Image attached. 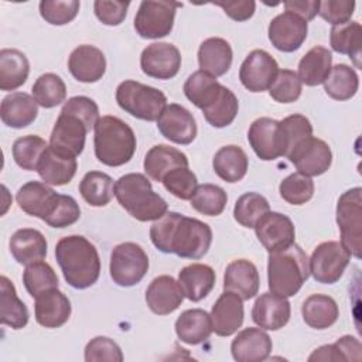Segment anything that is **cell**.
Instances as JSON below:
<instances>
[{"instance_id":"1","label":"cell","mask_w":362,"mask_h":362,"mask_svg":"<svg viewBox=\"0 0 362 362\" xmlns=\"http://www.w3.org/2000/svg\"><path fill=\"white\" fill-rule=\"evenodd\" d=\"M150 239L163 253H175L184 259H201L211 247L212 229L197 218L167 211L151 225Z\"/></svg>"},{"instance_id":"2","label":"cell","mask_w":362,"mask_h":362,"mask_svg":"<svg viewBox=\"0 0 362 362\" xmlns=\"http://www.w3.org/2000/svg\"><path fill=\"white\" fill-rule=\"evenodd\" d=\"M55 257L65 281L78 290L93 286L100 274V259L93 243L81 235L61 238L55 245Z\"/></svg>"},{"instance_id":"3","label":"cell","mask_w":362,"mask_h":362,"mask_svg":"<svg viewBox=\"0 0 362 362\" xmlns=\"http://www.w3.org/2000/svg\"><path fill=\"white\" fill-rule=\"evenodd\" d=\"M115 197L134 219L140 222L157 221L167 211L164 198L154 192L150 180L140 173H129L115 182Z\"/></svg>"},{"instance_id":"4","label":"cell","mask_w":362,"mask_h":362,"mask_svg":"<svg viewBox=\"0 0 362 362\" xmlns=\"http://www.w3.org/2000/svg\"><path fill=\"white\" fill-rule=\"evenodd\" d=\"M308 277V256L296 242L286 249L269 253L267 284L272 293L291 297L298 293Z\"/></svg>"},{"instance_id":"5","label":"cell","mask_w":362,"mask_h":362,"mask_svg":"<svg viewBox=\"0 0 362 362\" xmlns=\"http://www.w3.org/2000/svg\"><path fill=\"white\" fill-rule=\"evenodd\" d=\"M95 156L109 167L129 163L136 151V136L133 129L116 116H102L95 124Z\"/></svg>"},{"instance_id":"6","label":"cell","mask_w":362,"mask_h":362,"mask_svg":"<svg viewBox=\"0 0 362 362\" xmlns=\"http://www.w3.org/2000/svg\"><path fill=\"white\" fill-rule=\"evenodd\" d=\"M116 102L133 117L154 122L165 109L167 96L157 88L129 79L119 83Z\"/></svg>"},{"instance_id":"7","label":"cell","mask_w":362,"mask_h":362,"mask_svg":"<svg viewBox=\"0 0 362 362\" xmlns=\"http://www.w3.org/2000/svg\"><path fill=\"white\" fill-rule=\"evenodd\" d=\"M362 188L345 191L337 204V223L341 232V243L351 256L361 257L362 246Z\"/></svg>"},{"instance_id":"8","label":"cell","mask_w":362,"mask_h":362,"mask_svg":"<svg viewBox=\"0 0 362 362\" xmlns=\"http://www.w3.org/2000/svg\"><path fill=\"white\" fill-rule=\"evenodd\" d=\"M148 270V256L134 242H124L113 247L109 272L112 280L120 287H132L141 281Z\"/></svg>"},{"instance_id":"9","label":"cell","mask_w":362,"mask_h":362,"mask_svg":"<svg viewBox=\"0 0 362 362\" xmlns=\"http://www.w3.org/2000/svg\"><path fill=\"white\" fill-rule=\"evenodd\" d=\"M180 3L165 0H144L134 17V30L141 38L157 40L168 35L174 25Z\"/></svg>"},{"instance_id":"10","label":"cell","mask_w":362,"mask_h":362,"mask_svg":"<svg viewBox=\"0 0 362 362\" xmlns=\"http://www.w3.org/2000/svg\"><path fill=\"white\" fill-rule=\"evenodd\" d=\"M349 260L351 253L341 242H322L313 250L308 259L310 274L318 283L334 284L342 277Z\"/></svg>"},{"instance_id":"11","label":"cell","mask_w":362,"mask_h":362,"mask_svg":"<svg viewBox=\"0 0 362 362\" xmlns=\"http://www.w3.org/2000/svg\"><path fill=\"white\" fill-rule=\"evenodd\" d=\"M88 132V124L79 116L61 109L49 136V146L62 154L78 157L83 151Z\"/></svg>"},{"instance_id":"12","label":"cell","mask_w":362,"mask_h":362,"mask_svg":"<svg viewBox=\"0 0 362 362\" xmlns=\"http://www.w3.org/2000/svg\"><path fill=\"white\" fill-rule=\"evenodd\" d=\"M247 140L256 156L263 161H272L286 154L280 122L272 117L256 119L249 127Z\"/></svg>"},{"instance_id":"13","label":"cell","mask_w":362,"mask_h":362,"mask_svg":"<svg viewBox=\"0 0 362 362\" xmlns=\"http://www.w3.org/2000/svg\"><path fill=\"white\" fill-rule=\"evenodd\" d=\"M287 158L294 164L297 173L315 177L324 174L331 167L332 153L324 140L310 136L298 143Z\"/></svg>"},{"instance_id":"14","label":"cell","mask_w":362,"mask_h":362,"mask_svg":"<svg viewBox=\"0 0 362 362\" xmlns=\"http://www.w3.org/2000/svg\"><path fill=\"white\" fill-rule=\"evenodd\" d=\"M279 72L277 61L264 49H253L239 68V79L250 92H263L270 88Z\"/></svg>"},{"instance_id":"15","label":"cell","mask_w":362,"mask_h":362,"mask_svg":"<svg viewBox=\"0 0 362 362\" xmlns=\"http://www.w3.org/2000/svg\"><path fill=\"white\" fill-rule=\"evenodd\" d=\"M141 71L156 79H171L181 68L180 49L170 42H153L140 55Z\"/></svg>"},{"instance_id":"16","label":"cell","mask_w":362,"mask_h":362,"mask_svg":"<svg viewBox=\"0 0 362 362\" xmlns=\"http://www.w3.org/2000/svg\"><path fill=\"white\" fill-rule=\"evenodd\" d=\"M307 21L294 13L284 11L276 16L269 24V40L272 45L283 52L298 49L307 38Z\"/></svg>"},{"instance_id":"17","label":"cell","mask_w":362,"mask_h":362,"mask_svg":"<svg viewBox=\"0 0 362 362\" xmlns=\"http://www.w3.org/2000/svg\"><path fill=\"white\" fill-rule=\"evenodd\" d=\"M61 194H57L45 182L28 181L18 188L16 201L21 211L47 222L54 214Z\"/></svg>"},{"instance_id":"18","label":"cell","mask_w":362,"mask_h":362,"mask_svg":"<svg viewBox=\"0 0 362 362\" xmlns=\"http://www.w3.org/2000/svg\"><path fill=\"white\" fill-rule=\"evenodd\" d=\"M259 242L270 253L281 250L294 243L296 229L291 219L280 212L269 211L255 225Z\"/></svg>"},{"instance_id":"19","label":"cell","mask_w":362,"mask_h":362,"mask_svg":"<svg viewBox=\"0 0 362 362\" xmlns=\"http://www.w3.org/2000/svg\"><path fill=\"white\" fill-rule=\"evenodd\" d=\"M160 133L175 144H189L197 137V122L192 113L178 103L165 106L157 119Z\"/></svg>"},{"instance_id":"20","label":"cell","mask_w":362,"mask_h":362,"mask_svg":"<svg viewBox=\"0 0 362 362\" xmlns=\"http://www.w3.org/2000/svg\"><path fill=\"white\" fill-rule=\"evenodd\" d=\"M212 332L219 337L235 334L243 324V300L230 291H223L211 310Z\"/></svg>"},{"instance_id":"21","label":"cell","mask_w":362,"mask_h":362,"mask_svg":"<svg viewBox=\"0 0 362 362\" xmlns=\"http://www.w3.org/2000/svg\"><path fill=\"white\" fill-rule=\"evenodd\" d=\"M291 314V307L287 297L274 294V293H263L260 294L252 308V320L253 322L270 331H277L283 328Z\"/></svg>"},{"instance_id":"22","label":"cell","mask_w":362,"mask_h":362,"mask_svg":"<svg viewBox=\"0 0 362 362\" xmlns=\"http://www.w3.org/2000/svg\"><path fill=\"white\" fill-rule=\"evenodd\" d=\"M273 344L266 331L260 327H249L238 332L230 344V352L238 362H262L272 352Z\"/></svg>"},{"instance_id":"23","label":"cell","mask_w":362,"mask_h":362,"mask_svg":"<svg viewBox=\"0 0 362 362\" xmlns=\"http://www.w3.org/2000/svg\"><path fill=\"white\" fill-rule=\"evenodd\" d=\"M71 301L58 288H49L35 297V321L45 328H58L71 317Z\"/></svg>"},{"instance_id":"24","label":"cell","mask_w":362,"mask_h":362,"mask_svg":"<svg viewBox=\"0 0 362 362\" xmlns=\"http://www.w3.org/2000/svg\"><path fill=\"white\" fill-rule=\"evenodd\" d=\"M68 69L76 81L93 83L105 75L106 58L99 48L83 44L71 52L68 58Z\"/></svg>"},{"instance_id":"25","label":"cell","mask_w":362,"mask_h":362,"mask_svg":"<svg viewBox=\"0 0 362 362\" xmlns=\"http://www.w3.org/2000/svg\"><path fill=\"white\" fill-rule=\"evenodd\" d=\"M184 293L180 283L167 274L151 280L146 290V303L148 308L157 315H167L174 313L182 303Z\"/></svg>"},{"instance_id":"26","label":"cell","mask_w":362,"mask_h":362,"mask_svg":"<svg viewBox=\"0 0 362 362\" xmlns=\"http://www.w3.org/2000/svg\"><path fill=\"white\" fill-rule=\"evenodd\" d=\"M257 267L247 259H236L230 262L223 274V291L238 294L243 301L253 298L259 291Z\"/></svg>"},{"instance_id":"27","label":"cell","mask_w":362,"mask_h":362,"mask_svg":"<svg viewBox=\"0 0 362 362\" xmlns=\"http://www.w3.org/2000/svg\"><path fill=\"white\" fill-rule=\"evenodd\" d=\"M76 168V157L62 154L48 146L42 153L35 171L45 184L58 187L68 184L74 178Z\"/></svg>"},{"instance_id":"28","label":"cell","mask_w":362,"mask_h":362,"mask_svg":"<svg viewBox=\"0 0 362 362\" xmlns=\"http://www.w3.org/2000/svg\"><path fill=\"white\" fill-rule=\"evenodd\" d=\"M38 115V103L25 92H11L4 96L0 107L1 122L11 129L30 126Z\"/></svg>"},{"instance_id":"29","label":"cell","mask_w":362,"mask_h":362,"mask_svg":"<svg viewBox=\"0 0 362 362\" xmlns=\"http://www.w3.org/2000/svg\"><path fill=\"white\" fill-rule=\"evenodd\" d=\"M8 247L16 262L27 266L42 260L47 256L48 243L40 230L33 228H23L11 235Z\"/></svg>"},{"instance_id":"30","label":"cell","mask_w":362,"mask_h":362,"mask_svg":"<svg viewBox=\"0 0 362 362\" xmlns=\"http://www.w3.org/2000/svg\"><path fill=\"white\" fill-rule=\"evenodd\" d=\"M233 52L230 44L219 37H211L198 48V64L201 71L218 78L225 75L232 65Z\"/></svg>"},{"instance_id":"31","label":"cell","mask_w":362,"mask_h":362,"mask_svg":"<svg viewBox=\"0 0 362 362\" xmlns=\"http://www.w3.org/2000/svg\"><path fill=\"white\" fill-rule=\"evenodd\" d=\"M188 164L189 161L181 150L167 144H157L146 153L143 167L151 180L161 182L170 171L180 167H188Z\"/></svg>"},{"instance_id":"32","label":"cell","mask_w":362,"mask_h":362,"mask_svg":"<svg viewBox=\"0 0 362 362\" xmlns=\"http://www.w3.org/2000/svg\"><path fill=\"white\" fill-rule=\"evenodd\" d=\"M215 272L211 266L202 263H192L185 266L178 273V283L184 297L189 301H201L215 286Z\"/></svg>"},{"instance_id":"33","label":"cell","mask_w":362,"mask_h":362,"mask_svg":"<svg viewBox=\"0 0 362 362\" xmlns=\"http://www.w3.org/2000/svg\"><path fill=\"white\" fill-rule=\"evenodd\" d=\"M175 334L188 345L202 344L212 334L211 315L201 308L185 310L175 321Z\"/></svg>"},{"instance_id":"34","label":"cell","mask_w":362,"mask_h":362,"mask_svg":"<svg viewBox=\"0 0 362 362\" xmlns=\"http://www.w3.org/2000/svg\"><path fill=\"white\" fill-rule=\"evenodd\" d=\"M225 88L226 86L221 85L215 76L199 69L187 78L184 93L191 103L204 110L218 100Z\"/></svg>"},{"instance_id":"35","label":"cell","mask_w":362,"mask_h":362,"mask_svg":"<svg viewBox=\"0 0 362 362\" xmlns=\"http://www.w3.org/2000/svg\"><path fill=\"white\" fill-rule=\"evenodd\" d=\"M249 158L242 147L229 144L221 147L212 160L214 171L226 182H238L247 173Z\"/></svg>"},{"instance_id":"36","label":"cell","mask_w":362,"mask_h":362,"mask_svg":"<svg viewBox=\"0 0 362 362\" xmlns=\"http://www.w3.org/2000/svg\"><path fill=\"white\" fill-rule=\"evenodd\" d=\"M304 322L315 329H325L337 322L339 308L337 301L325 294H311L301 305Z\"/></svg>"},{"instance_id":"37","label":"cell","mask_w":362,"mask_h":362,"mask_svg":"<svg viewBox=\"0 0 362 362\" xmlns=\"http://www.w3.org/2000/svg\"><path fill=\"white\" fill-rule=\"evenodd\" d=\"M28 310L25 304L18 298L13 281L1 276L0 277V322L8 325L13 329H20L28 322Z\"/></svg>"},{"instance_id":"38","label":"cell","mask_w":362,"mask_h":362,"mask_svg":"<svg viewBox=\"0 0 362 362\" xmlns=\"http://www.w3.org/2000/svg\"><path fill=\"white\" fill-rule=\"evenodd\" d=\"M30 74L27 57L14 48L0 51V89L16 90L25 83Z\"/></svg>"},{"instance_id":"39","label":"cell","mask_w":362,"mask_h":362,"mask_svg":"<svg viewBox=\"0 0 362 362\" xmlns=\"http://www.w3.org/2000/svg\"><path fill=\"white\" fill-rule=\"evenodd\" d=\"M332 55L328 48L315 45L298 62V78L307 86L324 83L331 71Z\"/></svg>"},{"instance_id":"40","label":"cell","mask_w":362,"mask_h":362,"mask_svg":"<svg viewBox=\"0 0 362 362\" xmlns=\"http://www.w3.org/2000/svg\"><path fill=\"white\" fill-rule=\"evenodd\" d=\"M331 48L352 58L356 68H361V45L362 27L358 21H346L344 24L332 25L329 33Z\"/></svg>"},{"instance_id":"41","label":"cell","mask_w":362,"mask_h":362,"mask_svg":"<svg viewBox=\"0 0 362 362\" xmlns=\"http://www.w3.org/2000/svg\"><path fill=\"white\" fill-rule=\"evenodd\" d=\"M358 88V74L346 64H337L335 66H331V71L324 81L325 93L335 100H348L354 98Z\"/></svg>"},{"instance_id":"42","label":"cell","mask_w":362,"mask_h":362,"mask_svg":"<svg viewBox=\"0 0 362 362\" xmlns=\"http://www.w3.org/2000/svg\"><path fill=\"white\" fill-rule=\"evenodd\" d=\"M79 192L90 206H105L115 195V182L102 171H89L79 182Z\"/></svg>"},{"instance_id":"43","label":"cell","mask_w":362,"mask_h":362,"mask_svg":"<svg viewBox=\"0 0 362 362\" xmlns=\"http://www.w3.org/2000/svg\"><path fill=\"white\" fill-rule=\"evenodd\" d=\"M31 92L35 102L45 109L61 105L66 98L65 82L61 76L52 72H47L38 76L31 88Z\"/></svg>"},{"instance_id":"44","label":"cell","mask_w":362,"mask_h":362,"mask_svg":"<svg viewBox=\"0 0 362 362\" xmlns=\"http://www.w3.org/2000/svg\"><path fill=\"white\" fill-rule=\"evenodd\" d=\"M189 201L197 212L206 216H218L226 206L228 195L223 188L215 184H201Z\"/></svg>"},{"instance_id":"45","label":"cell","mask_w":362,"mask_h":362,"mask_svg":"<svg viewBox=\"0 0 362 362\" xmlns=\"http://www.w3.org/2000/svg\"><path fill=\"white\" fill-rule=\"evenodd\" d=\"M269 211V201L263 195L257 192H246L236 199L233 218L245 228H255L257 221Z\"/></svg>"},{"instance_id":"46","label":"cell","mask_w":362,"mask_h":362,"mask_svg":"<svg viewBox=\"0 0 362 362\" xmlns=\"http://www.w3.org/2000/svg\"><path fill=\"white\" fill-rule=\"evenodd\" d=\"M23 283L28 294L34 298L40 293L49 288H58L59 286L57 273L44 260H38L25 266V270L23 273Z\"/></svg>"},{"instance_id":"47","label":"cell","mask_w":362,"mask_h":362,"mask_svg":"<svg viewBox=\"0 0 362 362\" xmlns=\"http://www.w3.org/2000/svg\"><path fill=\"white\" fill-rule=\"evenodd\" d=\"M48 147L47 141L40 136L27 134L18 137L13 144V158L18 167L23 170L34 171L40 163V158L45 148Z\"/></svg>"},{"instance_id":"48","label":"cell","mask_w":362,"mask_h":362,"mask_svg":"<svg viewBox=\"0 0 362 362\" xmlns=\"http://www.w3.org/2000/svg\"><path fill=\"white\" fill-rule=\"evenodd\" d=\"M238 110H239L238 98L230 89L225 88L222 95L218 98V100L214 102L209 107L204 109L202 113L205 120L211 126L216 129H222L229 126L235 120Z\"/></svg>"},{"instance_id":"49","label":"cell","mask_w":362,"mask_h":362,"mask_svg":"<svg viewBox=\"0 0 362 362\" xmlns=\"http://www.w3.org/2000/svg\"><path fill=\"white\" fill-rule=\"evenodd\" d=\"M280 197L291 205H303L314 195V181L300 173L287 175L279 185Z\"/></svg>"},{"instance_id":"50","label":"cell","mask_w":362,"mask_h":362,"mask_svg":"<svg viewBox=\"0 0 362 362\" xmlns=\"http://www.w3.org/2000/svg\"><path fill=\"white\" fill-rule=\"evenodd\" d=\"M303 90V83L297 72L291 69H279L276 79L269 88L270 96L280 103L296 102Z\"/></svg>"},{"instance_id":"51","label":"cell","mask_w":362,"mask_h":362,"mask_svg":"<svg viewBox=\"0 0 362 362\" xmlns=\"http://www.w3.org/2000/svg\"><path fill=\"white\" fill-rule=\"evenodd\" d=\"M79 6L78 0H42L40 1V14L52 25H64L76 17Z\"/></svg>"},{"instance_id":"52","label":"cell","mask_w":362,"mask_h":362,"mask_svg":"<svg viewBox=\"0 0 362 362\" xmlns=\"http://www.w3.org/2000/svg\"><path fill=\"white\" fill-rule=\"evenodd\" d=\"M280 127H281L284 143H286L284 157H287L298 143H301L304 139L313 136L311 122L305 116L298 115V113L290 115V116L284 117L283 120H280Z\"/></svg>"},{"instance_id":"53","label":"cell","mask_w":362,"mask_h":362,"mask_svg":"<svg viewBox=\"0 0 362 362\" xmlns=\"http://www.w3.org/2000/svg\"><path fill=\"white\" fill-rule=\"evenodd\" d=\"M161 182L168 192L184 201L191 199L198 187L197 175L188 167H180L170 171Z\"/></svg>"},{"instance_id":"54","label":"cell","mask_w":362,"mask_h":362,"mask_svg":"<svg viewBox=\"0 0 362 362\" xmlns=\"http://www.w3.org/2000/svg\"><path fill=\"white\" fill-rule=\"evenodd\" d=\"M85 361L96 362V361H113L122 362L123 354L120 346L107 337H95L85 346Z\"/></svg>"},{"instance_id":"55","label":"cell","mask_w":362,"mask_h":362,"mask_svg":"<svg viewBox=\"0 0 362 362\" xmlns=\"http://www.w3.org/2000/svg\"><path fill=\"white\" fill-rule=\"evenodd\" d=\"M355 10V1L349 0H324L320 1L318 14L332 25L351 21Z\"/></svg>"},{"instance_id":"56","label":"cell","mask_w":362,"mask_h":362,"mask_svg":"<svg viewBox=\"0 0 362 362\" xmlns=\"http://www.w3.org/2000/svg\"><path fill=\"white\" fill-rule=\"evenodd\" d=\"M129 6L130 1L96 0L93 3V10L99 21H102L105 25H119L126 18Z\"/></svg>"},{"instance_id":"57","label":"cell","mask_w":362,"mask_h":362,"mask_svg":"<svg viewBox=\"0 0 362 362\" xmlns=\"http://www.w3.org/2000/svg\"><path fill=\"white\" fill-rule=\"evenodd\" d=\"M79 216H81V209L78 202L71 195L61 194L59 202L54 214L45 223L52 228H65V226L74 225L79 219Z\"/></svg>"},{"instance_id":"58","label":"cell","mask_w":362,"mask_h":362,"mask_svg":"<svg viewBox=\"0 0 362 362\" xmlns=\"http://www.w3.org/2000/svg\"><path fill=\"white\" fill-rule=\"evenodd\" d=\"M62 110L71 112L76 116H79L89 127V130L95 129V124L98 123L99 117V107L96 102L88 96H74L69 98L64 106Z\"/></svg>"},{"instance_id":"59","label":"cell","mask_w":362,"mask_h":362,"mask_svg":"<svg viewBox=\"0 0 362 362\" xmlns=\"http://www.w3.org/2000/svg\"><path fill=\"white\" fill-rule=\"evenodd\" d=\"M215 6L221 7L226 16L235 21H246L255 14L256 3L253 0H238V1H215Z\"/></svg>"},{"instance_id":"60","label":"cell","mask_w":362,"mask_h":362,"mask_svg":"<svg viewBox=\"0 0 362 362\" xmlns=\"http://www.w3.org/2000/svg\"><path fill=\"white\" fill-rule=\"evenodd\" d=\"M342 361H361V342L358 338L351 335H344L334 342Z\"/></svg>"},{"instance_id":"61","label":"cell","mask_w":362,"mask_h":362,"mask_svg":"<svg viewBox=\"0 0 362 362\" xmlns=\"http://www.w3.org/2000/svg\"><path fill=\"white\" fill-rule=\"evenodd\" d=\"M320 1L318 0H293V1H284L286 11L294 13L298 17H301L305 21L313 20L318 14Z\"/></svg>"},{"instance_id":"62","label":"cell","mask_w":362,"mask_h":362,"mask_svg":"<svg viewBox=\"0 0 362 362\" xmlns=\"http://www.w3.org/2000/svg\"><path fill=\"white\" fill-rule=\"evenodd\" d=\"M308 361H342L335 345L329 344V345H322L320 348H317L310 356Z\"/></svg>"}]
</instances>
